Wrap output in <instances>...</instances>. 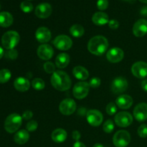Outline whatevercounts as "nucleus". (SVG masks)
I'll return each mask as SVG.
<instances>
[{"label": "nucleus", "instance_id": "4c0bfd02", "mask_svg": "<svg viewBox=\"0 0 147 147\" xmlns=\"http://www.w3.org/2000/svg\"><path fill=\"white\" fill-rule=\"evenodd\" d=\"M97 7L100 11L106 10L109 7V0H98Z\"/></svg>", "mask_w": 147, "mask_h": 147}, {"label": "nucleus", "instance_id": "4be33fe9", "mask_svg": "<svg viewBox=\"0 0 147 147\" xmlns=\"http://www.w3.org/2000/svg\"><path fill=\"white\" fill-rule=\"evenodd\" d=\"M67 132L65 129H57L52 132L51 138L56 143H63L67 139Z\"/></svg>", "mask_w": 147, "mask_h": 147}, {"label": "nucleus", "instance_id": "f704fd0d", "mask_svg": "<svg viewBox=\"0 0 147 147\" xmlns=\"http://www.w3.org/2000/svg\"><path fill=\"white\" fill-rule=\"evenodd\" d=\"M43 67H44L45 71L47 73H49V74H53L56 71L55 65L52 62H47V63H45Z\"/></svg>", "mask_w": 147, "mask_h": 147}, {"label": "nucleus", "instance_id": "58836bf2", "mask_svg": "<svg viewBox=\"0 0 147 147\" xmlns=\"http://www.w3.org/2000/svg\"><path fill=\"white\" fill-rule=\"evenodd\" d=\"M109 26L111 30H116L119 28V23L116 20H111L109 22Z\"/></svg>", "mask_w": 147, "mask_h": 147}, {"label": "nucleus", "instance_id": "9d476101", "mask_svg": "<svg viewBox=\"0 0 147 147\" xmlns=\"http://www.w3.org/2000/svg\"><path fill=\"white\" fill-rule=\"evenodd\" d=\"M76 103L72 98H65L61 101L59 106V109L62 114L65 116H70L73 114L76 110Z\"/></svg>", "mask_w": 147, "mask_h": 147}, {"label": "nucleus", "instance_id": "2eb2a0df", "mask_svg": "<svg viewBox=\"0 0 147 147\" xmlns=\"http://www.w3.org/2000/svg\"><path fill=\"white\" fill-rule=\"evenodd\" d=\"M37 53L38 57L43 60H49L53 57L54 50L52 46L48 44H42L37 48Z\"/></svg>", "mask_w": 147, "mask_h": 147}, {"label": "nucleus", "instance_id": "473e14b6", "mask_svg": "<svg viewBox=\"0 0 147 147\" xmlns=\"http://www.w3.org/2000/svg\"><path fill=\"white\" fill-rule=\"evenodd\" d=\"M106 110L108 114L110 116H113V115L116 114V111H117V106L113 102H111L106 106Z\"/></svg>", "mask_w": 147, "mask_h": 147}, {"label": "nucleus", "instance_id": "7c9ffc66", "mask_svg": "<svg viewBox=\"0 0 147 147\" xmlns=\"http://www.w3.org/2000/svg\"><path fill=\"white\" fill-rule=\"evenodd\" d=\"M103 129L106 133L111 134L114 129V123L111 119H109L106 121L103 126Z\"/></svg>", "mask_w": 147, "mask_h": 147}, {"label": "nucleus", "instance_id": "cd10ccee", "mask_svg": "<svg viewBox=\"0 0 147 147\" xmlns=\"http://www.w3.org/2000/svg\"><path fill=\"white\" fill-rule=\"evenodd\" d=\"M11 77V73L8 69H1L0 70V83H7Z\"/></svg>", "mask_w": 147, "mask_h": 147}, {"label": "nucleus", "instance_id": "a878e982", "mask_svg": "<svg viewBox=\"0 0 147 147\" xmlns=\"http://www.w3.org/2000/svg\"><path fill=\"white\" fill-rule=\"evenodd\" d=\"M14 19L12 15L8 11L0 12V27H9L12 24Z\"/></svg>", "mask_w": 147, "mask_h": 147}, {"label": "nucleus", "instance_id": "c85d7f7f", "mask_svg": "<svg viewBox=\"0 0 147 147\" xmlns=\"http://www.w3.org/2000/svg\"><path fill=\"white\" fill-rule=\"evenodd\" d=\"M32 86L35 90H41L45 88V81L42 79L37 78H34L32 80Z\"/></svg>", "mask_w": 147, "mask_h": 147}, {"label": "nucleus", "instance_id": "393cba45", "mask_svg": "<svg viewBox=\"0 0 147 147\" xmlns=\"http://www.w3.org/2000/svg\"><path fill=\"white\" fill-rule=\"evenodd\" d=\"M69 63H70V56L67 53H60L55 58V65L58 68H65L68 65Z\"/></svg>", "mask_w": 147, "mask_h": 147}, {"label": "nucleus", "instance_id": "79ce46f5", "mask_svg": "<svg viewBox=\"0 0 147 147\" xmlns=\"http://www.w3.org/2000/svg\"><path fill=\"white\" fill-rule=\"evenodd\" d=\"M140 13L142 16L147 17V6H144L141 9Z\"/></svg>", "mask_w": 147, "mask_h": 147}, {"label": "nucleus", "instance_id": "aec40b11", "mask_svg": "<svg viewBox=\"0 0 147 147\" xmlns=\"http://www.w3.org/2000/svg\"><path fill=\"white\" fill-rule=\"evenodd\" d=\"M14 87L20 92H25L30 89V83L28 79L23 77H19L14 82Z\"/></svg>", "mask_w": 147, "mask_h": 147}, {"label": "nucleus", "instance_id": "1a4fd4ad", "mask_svg": "<svg viewBox=\"0 0 147 147\" xmlns=\"http://www.w3.org/2000/svg\"><path fill=\"white\" fill-rule=\"evenodd\" d=\"M86 119L90 126H99L102 123L103 120V116L99 111L96 109H91L87 111L86 113Z\"/></svg>", "mask_w": 147, "mask_h": 147}, {"label": "nucleus", "instance_id": "de8ad7c7", "mask_svg": "<svg viewBox=\"0 0 147 147\" xmlns=\"http://www.w3.org/2000/svg\"><path fill=\"white\" fill-rule=\"evenodd\" d=\"M123 1H126L128 3H134L136 0H122Z\"/></svg>", "mask_w": 147, "mask_h": 147}, {"label": "nucleus", "instance_id": "f3484780", "mask_svg": "<svg viewBox=\"0 0 147 147\" xmlns=\"http://www.w3.org/2000/svg\"><path fill=\"white\" fill-rule=\"evenodd\" d=\"M134 116L139 122H143L147 119V104L141 103L136 105L134 109Z\"/></svg>", "mask_w": 147, "mask_h": 147}, {"label": "nucleus", "instance_id": "09e8293b", "mask_svg": "<svg viewBox=\"0 0 147 147\" xmlns=\"http://www.w3.org/2000/svg\"><path fill=\"white\" fill-rule=\"evenodd\" d=\"M139 1L143 3H145V4H147V0H139Z\"/></svg>", "mask_w": 147, "mask_h": 147}, {"label": "nucleus", "instance_id": "4468645a", "mask_svg": "<svg viewBox=\"0 0 147 147\" xmlns=\"http://www.w3.org/2000/svg\"><path fill=\"white\" fill-rule=\"evenodd\" d=\"M53 8L52 6L48 3H42L38 4L35 8V15L38 18L40 19H46L48 18L52 14Z\"/></svg>", "mask_w": 147, "mask_h": 147}, {"label": "nucleus", "instance_id": "9b49d317", "mask_svg": "<svg viewBox=\"0 0 147 147\" xmlns=\"http://www.w3.org/2000/svg\"><path fill=\"white\" fill-rule=\"evenodd\" d=\"M129 86L127 80L123 77H118L111 83V90L113 93L119 94L126 91Z\"/></svg>", "mask_w": 147, "mask_h": 147}, {"label": "nucleus", "instance_id": "c03bdc74", "mask_svg": "<svg viewBox=\"0 0 147 147\" xmlns=\"http://www.w3.org/2000/svg\"><path fill=\"white\" fill-rule=\"evenodd\" d=\"M73 147H86V146L83 142H80L78 141V142H76V143L73 144Z\"/></svg>", "mask_w": 147, "mask_h": 147}, {"label": "nucleus", "instance_id": "49530a36", "mask_svg": "<svg viewBox=\"0 0 147 147\" xmlns=\"http://www.w3.org/2000/svg\"><path fill=\"white\" fill-rule=\"evenodd\" d=\"M93 147H104V146H103L101 144L97 143V144H95L93 145Z\"/></svg>", "mask_w": 147, "mask_h": 147}, {"label": "nucleus", "instance_id": "3c124183", "mask_svg": "<svg viewBox=\"0 0 147 147\" xmlns=\"http://www.w3.org/2000/svg\"><path fill=\"white\" fill-rule=\"evenodd\" d=\"M28 1H31V0H28Z\"/></svg>", "mask_w": 147, "mask_h": 147}, {"label": "nucleus", "instance_id": "a19ab883", "mask_svg": "<svg viewBox=\"0 0 147 147\" xmlns=\"http://www.w3.org/2000/svg\"><path fill=\"white\" fill-rule=\"evenodd\" d=\"M72 137H73V140H75L76 142H78L80 138H81V134H80L78 131H73V133H72Z\"/></svg>", "mask_w": 147, "mask_h": 147}, {"label": "nucleus", "instance_id": "7ed1b4c3", "mask_svg": "<svg viewBox=\"0 0 147 147\" xmlns=\"http://www.w3.org/2000/svg\"><path fill=\"white\" fill-rule=\"evenodd\" d=\"M22 123V117L18 113H11L9 115L4 122V129L6 131L13 134L17 131Z\"/></svg>", "mask_w": 147, "mask_h": 147}, {"label": "nucleus", "instance_id": "37998d69", "mask_svg": "<svg viewBox=\"0 0 147 147\" xmlns=\"http://www.w3.org/2000/svg\"><path fill=\"white\" fill-rule=\"evenodd\" d=\"M142 88L145 92H147V79H145V80H142Z\"/></svg>", "mask_w": 147, "mask_h": 147}, {"label": "nucleus", "instance_id": "bb28decb", "mask_svg": "<svg viewBox=\"0 0 147 147\" xmlns=\"http://www.w3.org/2000/svg\"><path fill=\"white\" fill-rule=\"evenodd\" d=\"M70 33L74 37L78 38V37H82L84 34L85 30L83 26L80 25V24H73L70 28Z\"/></svg>", "mask_w": 147, "mask_h": 147}, {"label": "nucleus", "instance_id": "423d86ee", "mask_svg": "<svg viewBox=\"0 0 147 147\" xmlns=\"http://www.w3.org/2000/svg\"><path fill=\"white\" fill-rule=\"evenodd\" d=\"M89 89H90V86H89L88 83L86 81L78 82L75 85L74 88H73V96L78 100L85 98L86 97H87L88 94Z\"/></svg>", "mask_w": 147, "mask_h": 147}, {"label": "nucleus", "instance_id": "8fccbe9b", "mask_svg": "<svg viewBox=\"0 0 147 147\" xmlns=\"http://www.w3.org/2000/svg\"><path fill=\"white\" fill-rule=\"evenodd\" d=\"M0 9H1V5H0Z\"/></svg>", "mask_w": 147, "mask_h": 147}, {"label": "nucleus", "instance_id": "b1692460", "mask_svg": "<svg viewBox=\"0 0 147 147\" xmlns=\"http://www.w3.org/2000/svg\"><path fill=\"white\" fill-rule=\"evenodd\" d=\"M29 139H30L29 131L24 129L18 131L14 136V141L17 144H24L28 142Z\"/></svg>", "mask_w": 147, "mask_h": 147}, {"label": "nucleus", "instance_id": "6ab92c4d", "mask_svg": "<svg viewBox=\"0 0 147 147\" xmlns=\"http://www.w3.org/2000/svg\"><path fill=\"white\" fill-rule=\"evenodd\" d=\"M116 104L121 109H129L133 105V98L129 95H121L117 98Z\"/></svg>", "mask_w": 147, "mask_h": 147}, {"label": "nucleus", "instance_id": "39448f33", "mask_svg": "<svg viewBox=\"0 0 147 147\" xmlns=\"http://www.w3.org/2000/svg\"><path fill=\"white\" fill-rule=\"evenodd\" d=\"M131 142V135L127 131H118L113 137V143L116 147H126Z\"/></svg>", "mask_w": 147, "mask_h": 147}, {"label": "nucleus", "instance_id": "c9c22d12", "mask_svg": "<svg viewBox=\"0 0 147 147\" xmlns=\"http://www.w3.org/2000/svg\"><path fill=\"white\" fill-rule=\"evenodd\" d=\"M138 135L141 138H146L147 137V125L142 124L139 127L137 131Z\"/></svg>", "mask_w": 147, "mask_h": 147}, {"label": "nucleus", "instance_id": "f257e3e1", "mask_svg": "<svg viewBox=\"0 0 147 147\" xmlns=\"http://www.w3.org/2000/svg\"><path fill=\"white\" fill-rule=\"evenodd\" d=\"M50 82L52 86L59 91H65L68 90L72 85L70 76L65 72L62 70H56L54 73H53Z\"/></svg>", "mask_w": 147, "mask_h": 147}, {"label": "nucleus", "instance_id": "a211bd4d", "mask_svg": "<svg viewBox=\"0 0 147 147\" xmlns=\"http://www.w3.org/2000/svg\"><path fill=\"white\" fill-rule=\"evenodd\" d=\"M35 37L40 43H47L51 40V32L47 27H40L36 30Z\"/></svg>", "mask_w": 147, "mask_h": 147}, {"label": "nucleus", "instance_id": "f8f14e48", "mask_svg": "<svg viewBox=\"0 0 147 147\" xmlns=\"http://www.w3.org/2000/svg\"><path fill=\"white\" fill-rule=\"evenodd\" d=\"M131 73L135 77L143 79L147 76V63L144 61H139L133 64Z\"/></svg>", "mask_w": 147, "mask_h": 147}, {"label": "nucleus", "instance_id": "ddd939ff", "mask_svg": "<svg viewBox=\"0 0 147 147\" xmlns=\"http://www.w3.org/2000/svg\"><path fill=\"white\" fill-rule=\"evenodd\" d=\"M124 57V53L123 50L119 47H113L107 52L106 58L110 63H118L121 61Z\"/></svg>", "mask_w": 147, "mask_h": 147}, {"label": "nucleus", "instance_id": "5701e85b", "mask_svg": "<svg viewBox=\"0 0 147 147\" xmlns=\"http://www.w3.org/2000/svg\"><path fill=\"white\" fill-rule=\"evenodd\" d=\"M73 74L76 78L80 80H86L88 78L89 73L86 67L83 66H76L73 68Z\"/></svg>", "mask_w": 147, "mask_h": 147}, {"label": "nucleus", "instance_id": "a18cd8bd", "mask_svg": "<svg viewBox=\"0 0 147 147\" xmlns=\"http://www.w3.org/2000/svg\"><path fill=\"white\" fill-rule=\"evenodd\" d=\"M4 55V51L3 50V48L1 47H0V59Z\"/></svg>", "mask_w": 147, "mask_h": 147}, {"label": "nucleus", "instance_id": "dca6fc26", "mask_svg": "<svg viewBox=\"0 0 147 147\" xmlns=\"http://www.w3.org/2000/svg\"><path fill=\"white\" fill-rule=\"evenodd\" d=\"M133 33L136 37H142L147 34V20L140 19L135 22L133 27Z\"/></svg>", "mask_w": 147, "mask_h": 147}, {"label": "nucleus", "instance_id": "20e7f679", "mask_svg": "<svg viewBox=\"0 0 147 147\" xmlns=\"http://www.w3.org/2000/svg\"><path fill=\"white\" fill-rule=\"evenodd\" d=\"M20 40L19 33L16 31L10 30L4 33L1 37V44L7 50H11L18 45Z\"/></svg>", "mask_w": 147, "mask_h": 147}, {"label": "nucleus", "instance_id": "e433bc0d", "mask_svg": "<svg viewBox=\"0 0 147 147\" xmlns=\"http://www.w3.org/2000/svg\"><path fill=\"white\" fill-rule=\"evenodd\" d=\"M88 83L90 87L93 88H98L100 86V84H101V80H100V79L99 78L94 77L90 79Z\"/></svg>", "mask_w": 147, "mask_h": 147}, {"label": "nucleus", "instance_id": "2f4dec72", "mask_svg": "<svg viewBox=\"0 0 147 147\" xmlns=\"http://www.w3.org/2000/svg\"><path fill=\"white\" fill-rule=\"evenodd\" d=\"M4 56L6 58L9 59V60H15L18 57V52L14 49L7 50L4 53Z\"/></svg>", "mask_w": 147, "mask_h": 147}, {"label": "nucleus", "instance_id": "72a5a7b5", "mask_svg": "<svg viewBox=\"0 0 147 147\" xmlns=\"http://www.w3.org/2000/svg\"><path fill=\"white\" fill-rule=\"evenodd\" d=\"M38 127V123L36 121L30 120L26 125V130L29 132H34L37 130Z\"/></svg>", "mask_w": 147, "mask_h": 147}, {"label": "nucleus", "instance_id": "c756f323", "mask_svg": "<svg viewBox=\"0 0 147 147\" xmlns=\"http://www.w3.org/2000/svg\"><path fill=\"white\" fill-rule=\"evenodd\" d=\"M20 9L24 13H30L33 10V5L28 1H24L20 4Z\"/></svg>", "mask_w": 147, "mask_h": 147}, {"label": "nucleus", "instance_id": "f03ea898", "mask_svg": "<svg viewBox=\"0 0 147 147\" xmlns=\"http://www.w3.org/2000/svg\"><path fill=\"white\" fill-rule=\"evenodd\" d=\"M109 45V41L106 37L101 35L95 36L89 40L88 50L93 55L100 56L107 51Z\"/></svg>", "mask_w": 147, "mask_h": 147}, {"label": "nucleus", "instance_id": "ea45409f", "mask_svg": "<svg viewBox=\"0 0 147 147\" xmlns=\"http://www.w3.org/2000/svg\"><path fill=\"white\" fill-rule=\"evenodd\" d=\"M33 113L31 111H25L22 114V119L24 120H30L32 118Z\"/></svg>", "mask_w": 147, "mask_h": 147}, {"label": "nucleus", "instance_id": "6e6552de", "mask_svg": "<svg viewBox=\"0 0 147 147\" xmlns=\"http://www.w3.org/2000/svg\"><path fill=\"white\" fill-rule=\"evenodd\" d=\"M114 121L119 127L126 128L131 124L133 122V117L129 112L121 111L116 114Z\"/></svg>", "mask_w": 147, "mask_h": 147}, {"label": "nucleus", "instance_id": "412c9836", "mask_svg": "<svg viewBox=\"0 0 147 147\" xmlns=\"http://www.w3.org/2000/svg\"><path fill=\"white\" fill-rule=\"evenodd\" d=\"M92 21L96 25L103 26L109 23V15L103 11H97L92 17Z\"/></svg>", "mask_w": 147, "mask_h": 147}, {"label": "nucleus", "instance_id": "0eeeda50", "mask_svg": "<svg viewBox=\"0 0 147 147\" xmlns=\"http://www.w3.org/2000/svg\"><path fill=\"white\" fill-rule=\"evenodd\" d=\"M53 45L57 49L60 50H68L73 45L71 38L65 34H60L57 36L53 40Z\"/></svg>", "mask_w": 147, "mask_h": 147}]
</instances>
